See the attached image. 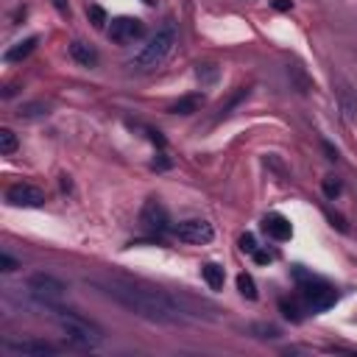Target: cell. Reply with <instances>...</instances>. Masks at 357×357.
Instances as JSON below:
<instances>
[{
    "instance_id": "6da1fadb",
    "label": "cell",
    "mask_w": 357,
    "mask_h": 357,
    "mask_svg": "<svg viewBox=\"0 0 357 357\" xmlns=\"http://www.w3.org/2000/svg\"><path fill=\"white\" fill-rule=\"evenodd\" d=\"M100 293L114 298L120 307L128 312L156 321V324H181V321H198V318H212L204 310H215L206 301H198L187 293H167L151 284H139L131 279H106V282H92Z\"/></svg>"
},
{
    "instance_id": "7a4b0ae2",
    "label": "cell",
    "mask_w": 357,
    "mask_h": 357,
    "mask_svg": "<svg viewBox=\"0 0 357 357\" xmlns=\"http://www.w3.org/2000/svg\"><path fill=\"white\" fill-rule=\"evenodd\" d=\"M293 276H296V282H298V298H301V304H304L307 312L315 315V312H324V310H329V307L337 304L340 293H337V287H332L329 282H324V279H318V276L301 271V265L293 268Z\"/></svg>"
},
{
    "instance_id": "3957f363",
    "label": "cell",
    "mask_w": 357,
    "mask_h": 357,
    "mask_svg": "<svg viewBox=\"0 0 357 357\" xmlns=\"http://www.w3.org/2000/svg\"><path fill=\"white\" fill-rule=\"evenodd\" d=\"M176 42H178L176 25L167 20V22H165V25H162L151 39H148V45H142V50L131 59V67H134V70H142V73L162 67V64L170 59V53H173Z\"/></svg>"
},
{
    "instance_id": "277c9868",
    "label": "cell",
    "mask_w": 357,
    "mask_h": 357,
    "mask_svg": "<svg viewBox=\"0 0 357 357\" xmlns=\"http://www.w3.org/2000/svg\"><path fill=\"white\" fill-rule=\"evenodd\" d=\"M50 310H53V315H56V321H59L64 337H67L73 346H78V349H95V346L103 340L100 326L92 324V321H86L84 315H78V312H73V310H61L59 304H53Z\"/></svg>"
},
{
    "instance_id": "5b68a950",
    "label": "cell",
    "mask_w": 357,
    "mask_h": 357,
    "mask_svg": "<svg viewBox=\"0 0 357 357\" xmlns=\"http://www.w3.org/2000/svg\"><path fill=\"white\" fill-rule=\"evenodd\" d=\"M28 290H31V296H33L36 301H42L45 307H53V304H59V298L67 293V284H64L61 279L50 276V273H33V276L28 279Z\"/></svg>"
},
{
    "instance_id": "8992f818",
    "label": "cell",
    "mask_w": 357,
    "mask_h": 357,
    "mask_svg": "<svg viewBox=\"0 0 357 357\" xmlns=\"http://www.w3.org/2000/svg\"><path fill=\"white\" fill-rule=\"evenodd\" d=\"M173 237H178L181 243H190V245H204L215 237V229H212V223H206L201 218H190V220H181L178 226H173Z\"/></svg>"
},
{
    "instance_id": "52a82bcc",
    "label": "cell",
    "mask_w": 357,
    "mask_h": 357,
    "mask_svg": "<svg viewBox=\"0 0 357 357\" xmlns=\"http://www.w3.org/2000/svg\"><path fill=\"white\" fill-rule=\"evenodd\" d=\"M142 33H145V22L137 20V17H114V20H109V39L117 42V45L137 42V39H142Z\"/></svg>"
},
{
    "instance_id": "ba28073f",
    "label": "cell",
    "mask_w": 357,
    "mask_h": 357,
    "mask_svg": "<svg viewBox=\"0 0 357 357\" xmlns=\"http://www.w3.org/2000/svg\"><path fill=\"white\" fill-rule=\"evenodd\" d=\"M6 201H8L11 206L36 209V206H42V204H45V192H42L39 187H33V184L20 181V184H11V187L6 190Z\"/></svg>"
},
{
    "instance_id": "9c48e42d",
    "label": "cell",
    "mask_w": 357,
    "mask_h": 357,
    "mask_svg": "<svg viewBox=\"0 0 357 357\" xmlns=\"http://www.w3.org/2000/svg\"><path fill=\"white\" fill-rule=\"evenodd\" d=\"M139 223H142L148 231H165L167 223H170L165 204H162L159 198H148V201L142 204V209H139Z\"/></svg>"
},
{
    "instance_id": "30bf717a",
    "label": "cell",
    "mask_w": 357,
    "mask_h": 357,
    "mask_svg": "<svg viewBox=\"0 0 357 357\" xmlns=\"http://www.w3.org/2000/svg\"><path fill=\"white\" fill-rule=\"evenodd\" d=\"M262 231H265L271 240H276V243H284V240L293 237V226H290V220H287L284 215H279V212L265 215V220H262Z\"/></svg>"
},
{
    "instance_id": "8fae6325",
    "label": "cell",
    "mask_w": 357,
    "mask_h": 357,
    "mask_svg": "<svg viewBox=\"0 0 357 357\" xmlns=\"http://www.w3.org/2000/svg\"><path fill=\"white\" fill-rule=\"evenodd\" d=\"M8 351L14 354H33V357H42V354H56L59 349L47 340H6L3 343Z\"/></svg>"
},
{
    "instance_id": "7c38bea8",
    "label": "cell",
    "mask_w": 357,
    "mask_h": 357,
    "mask_svg": "<svg viewBox=\"0 0 357 357\" xmlns=\"http://www.w3.org/2000/svg\"><path fill=\"white\" fill-rule=\"evenodd\" d=\"M70 56H73V61H78L81 67H95V64H98V50H95L92 45H86V42H73V45H70Z\"/></svg>"
},
{
    "instance_id": "4fadbf2b",
    "label": "cell",
    "mask_w": 357,
    "mask_h": 357,
    "mask_svg": "<svg viewBox=\"0 0 357 357\" xmlns=\"http://www.w3.org/2000/svg\"><path fill=\"white\" fill-rule=\"evenodd\" d=\"M36 45H39V36H28V39L11 45V47L6 50V61H22V59H28V56L36 50Z\"/></svg>"
},
{
    "instance_id": "5bb4252c",
    "label": "cell",
    "mask_w": 357,
    "mask_h": 357,
    "mask_svg": "<svg viewBox=\"0 0 357 357\" xmlns=\"http://www.w3.org/2000/svg\"><path fill=\"white\" fill-rule=\"evenodd\" d=\"M201 106H204V95H201V92H192V95L178 98V100L170 106V112H173V114H195V112H201Z\"/></svg>"
},
{
    "instance_id": "9a60e30c",
    "label": "cell",
    "mask_w": 357,
    "mask_h": 357,
    "mask_svg": "<svg viewBox=\"0 0 357 357\" xmlns=\"http://www.w3.org/2000/svg\"><path fill=\"white\" fill-rule=\"evenodd\" d=\"M201 276H204V282H206L212 290H220L223 282H226V271H223L218 262H206V265L201 268Z\"/></svg>"
},
{
    "instance_id": "2e32d148",
    "label": "cell",
    "mask_w": 357,
    "mask_h": 357,
    "mask_svg": "<svg viewBox=\"0 0 357 357\" xmlns=\"http://www.w3.org/2000/svg\"><path fill=\"white\" fill-rule=\"evenodd\" d=\"M337 100H340V114H343V120H346V123H357V98L343 86V89L337 92Z\"/></svg>"
},
{
    "instance_id": "e0dca14e",
    "label": "cell",
    "mask_w": 357,
    "mask_h": 357,
    "mask_svg": "<svg viewBox=\"0 0 357 357\" xmlns=\"http://www.w3.org/2000/svg\"><path fill=\"white\" fill-rule=\"evenodd\" d=\"M17 148H20L17 134L11 128H0V153L3 156H11V153H17Z\"/></svg>"
},
{
    "instance_id": "ac0fdd59",
    "label": "cell",
    "mask_w": 357,
    "mask_h": 357,
    "mask_svg": "<svg viewBox=\"0 0 357 357\" xmlns=\"http://www.w3.org/2000/svg\"><path fill=\"white\" fill-rule=\"evenodd\" d=\"M279 307H282V312H284V318H290V321H296V324H298V321L304 318L301 312H307V310H304V304H301V298H293V301H287V298H282V301H279Z\"/></svg>"
},
{
    "instance_id": "d6986e66",
    "label": "cell",
    "mask_w": 357,
    "mask_h": 357,
    "mask_svg": "<svg viewBox=\"0 0 357 357\" xmlns=\"http://www.w3.org/2000/svg\"><path fill=\"white\" fill-rule=\"evenodd\" d=\"M237 290H240V296H245V298H257V284H254V279L248 276V273H240L237 276Z\"/></svg>"
},
{
    "instance_id": "ffe728a7",
    "label": "cell",
    "mask_w": 357,
    "mask_h": 357,
    "mask_svg": "<svg viewBox=\"0 0 357 357\" xmlns=\"http://www.w3.org/2000/svg\"><path fill=\"white\" fill-rule=\"evenodd\" d=\"M86 17H89V22H92L95 28H103V25L109 22V20H106V11H103L100 6H89V8H86Z\"/></svg>"
},
{
    "instance_id": "44dd1931",
    "label": "cell",
    "mask_w": 357,
    "mask_h": 357,
    "mask_svg": "<svg viewBox=\"0 0 357 357\" xmlns=\"http://www.w3.org/2000/svg\"><path fill=\"white\" fill-rule=\"evenodd\" d=\"M195 75H198V81H204V84H212V81L218 78V67H215V64H198Z\"/></svg>"
},
{
    "instance_id": "7402d4cb",
    "label": "cell",
    "mask_w": 357,
    "mask_h": 357,
    "mask_svg": "<svg viewBox=\"0 0 357 357\" xmlns=\"http://www.w3.org/2000/svg\"><path fill=\"white\" fill-rule=\"evenodd\" d=\"M321 187H324V195H326V198H332V201H335V198H337V192H340V181H337L335 176H326Z\"/></svg>"
},
{
    "instance_id": "603a6c76",
    "label": "cell",
    "mask_w": 357,
    "mask_h": 357,
    "mask_svg": "<svg viewBox=\"0 0 357 357\" xmlns=\"http://www.w3.org/2000/svg\"><path fill=\"white\" fill-rule=\"evenodd\" d=\"M257 248H259V245H257L254 234H248V231H245V234H240V251H243V254H254Z\"/></svg>"
},
{
    "instance_id": "cb8c5ba5",
    "label": "cell",
    "mask_w": 357,
    "mask_h": 357,
    "mask_svg": "<svg viewBox=\"0 0 357 357\" xmlns=\"http://www.w3.org/2000/svg\"><path fill=\"white\" fill-rule=\"evenodd\" d=\"M33 114H47V106L45 103H31V106L20 109V117H33Z\"/></svg>"
},
{
    "instance_id": "d4e9b609",
    "label": "cell",
    "mask_w": 357,
    "mask_h": 357,
    "mask_svg": "<svg viewBox=\"0 0 357 357\" xmlns=\"http://www.w3.org/2000/svg\"><path fill=\"white\" fill-rule=\"evenodd\" d=\"M251 329H254V332H259V337H279V329H276V326H271V324H254Z\"/></svg>"
},
{
    "instance_id": "484cf974",
    "label": "cell",
    "mask_w": 357,
    "mask_h": 357,
    "mask_svg": "<svg viewBox=\"0 0 357 357\" xmlns=\"http://www.w3.org/2000/svg\"><path fill=\"white\" fill-rule=\"evenodd\" d=\"M0 268H3L6 273H11V271H17V268H20V262H17L14 257H8V254H0Z\"/></svg>"
},
{
    "instance_id": "4316f807",
    "label": "cell",
    "mask_w": 357,
    "mask_h": 357,
    "mask_svg": "<svg viewBox=\"0 0 357 357\" xmlns=\"http://www.w3.org/2000/svg\"><path fill=\"white\" fill-rule=\"evenodd\" d=\"M251 257H254V259H257V262H262V265H265V262H271V259H273V254H268V251H259V248H257V251H254V254H251Z\"/></svg>"
},
{
    "instance_id": "83f0119b",
    "label": "cell",
    "mask_w": 357,
    "mask_h": 357,
    "mask_svg": "<svg viewBox=\"0 0 357 357\" xmlns=\"http://www.w3.org/2000/svg\"><path fill=\"white\" fill-rule=\"evenodd\" d=\"M53 6H56V11H61V14H70V6H67V0H50Z\"/></svg>"
},
{
    "instance_id": "f1b7e54d",
    "label": "cell",
    "mask_w": 357,
    "mask_h": 357,
    "mask_svg": "<svg viewBox=\"0 0 357 357\" xmlns=\"http://www.w3.org/2000/svg\"><path fill=\"white\" fill-rule=\"evenodd\" d=\"M273 8H279V11H287V8H293V3H290V0H273Z\"/></svg>"
},
{
    "instance_id": "f546056e",
    "label": "cell",
    "mask_w": 357,
    "mask_h": 357,
    "mask_svg": "<svg viewBox=\"0 0 357 357\" xmlns=\"http://www.w3.org/2000/svg\"><path fill=\"white\" fill-rule=\"evenodd\" d=\"M324 151H326V153H329V156H326V159H337V151H335V148H332V145H329V142H324Z\"/></svg>"
}]
</instances>
